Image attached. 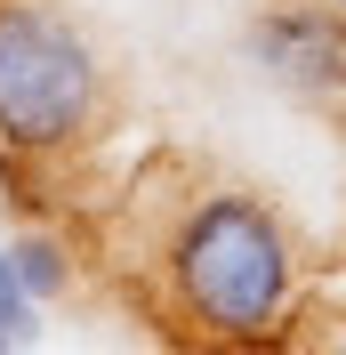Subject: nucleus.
<instances>
[{
    "mask_svg": "<svg viewBox=\"0 0 346 355\" xmlns=\"http://www.w3.org/2000/svg\"><path fill=\"white\" fill-rule=\"evenodd\" d=\"M33 315H41V299L24 291L17 259L0 250V347H24V339H33Z\"/></svg>",
    "mask_w": 346,
    "mask_h": 355,
    "instance_id": "obj_5",
    "label": "nucleus"
},
{
    "mask_svg": "<svg viewBox=\"0 0 346 355\" xmlns=\"http://www.w3.org/2000/svg\"><path fill=\"white\" fill-rule=\"evenodd\" d=\"M338 339H346V331H338Z\"/></svg>",
    "mask_w": 346,
    "mask_h": 355,
    "instance_id": "obj_7",
    "label": "nucleus"
},
{
    "mask_svg": "<svg viewBox=\"0 0 346 355\" xmlns=\"http://www.w3.org/2000/svg\"><path fill=\"white\" fill-rule=\"evenodd\" d=\"M330 8H338V17H346V0H330Z\"/></svg>",
    "mask_w": 346,
    "mask_h": 355,
    "instance_id": "obj_6",
    "label": "nucleus"
},
{
    "mask_svg": "<svg viewBox=\"0 0 346 355\" xmlns=\"http://www.w3.org/2000/svg\"><path fill=\"white\" fill-rule=\"evenodd\" d=\"M113 113L105 57L48 0H0V154L65 162Z\"/></svg>",
    "mask_w": 346,
    "mask_h": 355,
    "instance_id": "obj_2",
    "label": "nucleus"
},
{
    "mask_svg": "<svg viewBox=\"0 0 346 355\" xmlns=\"http://www.w3.org/2000/svg\"><path fill=\"white\" fill-rule=\"evenodd\" d=\"M8 259H17V275H24V291H33V299H57V291L73 283L65 250L48 243V234H24V243H8Z\"/></svg>",
    "mask_w": 346,
    "mask_h": 355,
    "instance_id": "obj_4",
    "label": "nucleus"
},
{
    "mask_svg": "<svg viewBox=\"0 0 346 355\" xmlns=\"http://www.w3.org/2000/svg\"><path fill=\"white\" fill-rule=\"evenodd\" d=\"M161 299L201 347H274L298 323V243L242 186H201L161 226Z\"/></svg>",
    "mask_w": 346,
    "mask_h": 355,
    "instance_id": "obj_1",
    "label": "nucleus"
},
{
    "mask_svg": "<svg viewBox=\"0 0 346 355\" xmlns=\"http://www.w3.org/2000/svg\"><path fill=\"white\" fill-rule=\"evenodd\" d=\"M258 73L298 105H346V17L330 0H274L250 24Z\"/></svg>",
    "mask_w": 346,
    "mask_h": 355,
    "instance_id": "obj_3",
    "label": "nucleus"
}]
</instances>
